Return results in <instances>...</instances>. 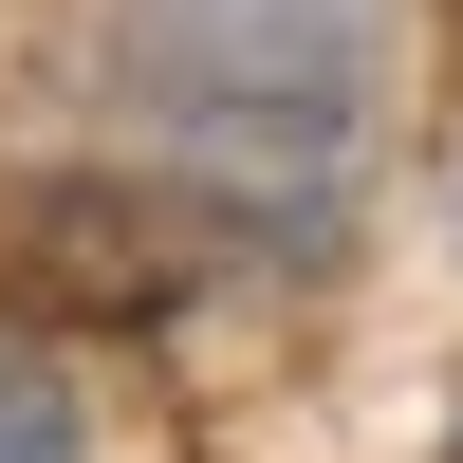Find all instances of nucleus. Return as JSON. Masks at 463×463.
<instances>
[{
    "label": "nucleus",
    "instance_id": "obj_1",
    "mask_svg": "<svg viewBox=\"0 0 463 463\" xmlns=\"http://www.w3.org/2000/svg\"><path fill=\"white\" fill-rule=\"evenodd\" d=\"M130 185L111 204L167 241L316 260L371 204V130H390V0H111L93 37Z\"/></svg>",
    "mask_w": 463,
    "mask_h": 463
},
{
    "label": "nucleus",
    "instance_id": "obj_2",
    "mask_svg": "<svg viewBox=\"0 0 463 463\" xmlns=\"http://www.w3.org/2000/svg\"><path fill=\"white\" fill-rule=\"evenodd\" d=\"M0 463H93V408H74V371L19 316H0Z\"/></svg>",
    "mask_w": 463,
    "mask_h": 463
}]
</instances>
